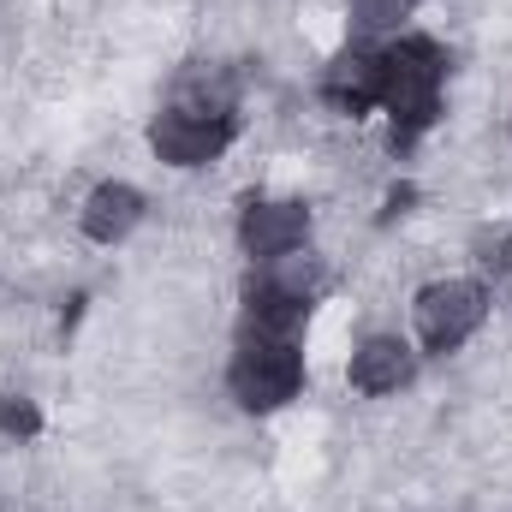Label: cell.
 Returning a JSON list of instances; mask_svg holds the SVG:
<instances>
[{"label": "cell", "mask_w": 512, "mask_h": 512, "mask_svg": "<svg viewBox=\"0 0 512 512\" xmlns=\"http://www.w3.org/2000/svg\"><path fill=\"white\" fill-rule=\"evenodd\" d=\"M382 54V96L376 108L393 114L399 137H417L441 114V84H447V54L429 42V36H399L376 48Z\"/></svg>", "instance_id": "cell-1"}, {"label": "cell", "mask_w": 512, "mask_h": 512, "mask_svg": "<svg viewBox=\"0 0 512 512\" xmlns=\"http://www.w3.org/2000/svg\"><path fill=\"white\" fill-rule=\"evenodd\" d=\"M304 382V352H298V340L292 334H251L245 328V340H239V352H233V370H227V387H233V399L245 405V411H274V405H286L292 393Z\"/></svg>", "instance_id": "cell-2"}, {"label": "cell", "mask_w": 512, "mask_h": 512, "mask_svg": "<svg viewBox=\"0 0 512 512\" xmlns=\"http://www.w3.org/2000/svg\"><path fill=\"white\" fill-rule=\"evenodd\" d=\"M417 340L429 346V352H459L477 328H483V316H489V292L477 286V280H435V286H423L417 292Z\"/></svg>", "instance_id": "cell-3"}, {"label": "cell", "mask_w": 512, "mask_h": 512, "mask_svg": "<svg viewBox=\"0 0 512 512\" xmlns=\"http://www.w3.org/2000/svg\"><path fill=\"white\" fill-rule=\"evenodd\" d=\"M233 131H239V114H197V108L167 102L149 126V149L173 167H203L233 143Z\"/></svg>", "instance_id": "cell-4"}, {"label": "cell", "mask_w": 512, "mask_h": 512, "mask_svg": "<svg viewBox=\"0 0 512 512\" xmlns=\"http://www.w3.org/2000/svg\"><path fill=\"white\" fill-rule=\"evenodd\" d=\"M304 239H310V209L292 203V197H251L245 215H239V245H245L256 262L304 251Z\"/></svg>", "instance_id": "cell-5"}, {"label": "cell", "mask_w": 512, "mask_h": 512, "mask_svg": "<svg viewBox=\"0 0 512 512\" xmlns=\"http://www.w3.org/2000/svg\"><path fill=\"white\" fill-rule=\"evenodd\" d=\"M322 96H328L340 114H364V108H376V96H382V54H376V48H346V54L328 66Z\"/></svg>", "instance_id": "cell-6"}, {"label": "cell", "mask_w": 512, "mask_h": 512, "mask_svg": "<svg viewBox=\"0 0 512 512\" xmlns=\"http://www.w3.org/2000/svg\"><path fill=\"white\" fill-rule=\"evenodd\" d=\"M143 221V191L137 185H96L90 191V203H84V233L96 239V245H120L131 227Z\"/></svg>", "instance_id": "cell-7"}, {"label": "cell", "mask_w": 512, "mask_h": 512, "mask_svg": "<svg viewBox=\"0 0 512 512\" xmlns=\"http://www.w3.org/2000/svg\"><path fill=\"white\" fill-rule=\"evenodd\" d=\"M411 382V352L393 340V334H376L352 352V387L358 393H393V387Z\"/></svg>", "instance_id": "cell-8"}, {"label": "cell", "mask_w": 512, "mask_h": 512, "mask_svg": "<svg viewBox=\"0 0 512 512\" xmlns=\"http://www.w3.org/2000/svg\"><path fill=\"white\" fill-rule=\"evenodd\" d=\"M262 286H274V292H286V298H298V304H316V292H322V262L310 251L268 256V262H262Z\"/></svg>", "instance_id": "cell-9"}, {"label": "cell", "mask_w": 512, "mask_h": 512, "mask_svg": "<svg viewBox=\"0 0 512 512\" xmlns=\"http://www.w3.org/2000/svg\"><path fill=\"white\" fill-rule=\"evenodd\" d=\"M423 0H352V18L358 30H393L399 18H411Z\"/></svg>", "instance_id": "cell-10"}, {"label": "cell", "mask_w": 512, "mask_h": 512, "mask_svg": "<svg viewBox=\"0 0 512 512\" xmlns=\"http://www.w3.org/2000/svg\"><path fill=\"white\" fill-rule=\"evenodd\" d=\"M0 429H6V435H36V429H42V411H36L24 393H0Z\"/></svg>", "instance_id": "cell-11"}]
</instances>
